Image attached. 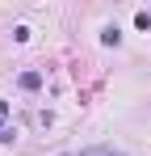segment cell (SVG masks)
<instances>
[{
  "label": "cell",
  "mask_w": 151,
  "mask_h": 156,
  "mask_svg": "<svg viewBox=\"0 0 151 156\" xmlns=\"http://www.w3.org/2000/svg\"><path fill=\"white\" fill-rule=\"evenodd\" d=\"M21 89H42V72H21Z\"/></svg>",
  "instance_id": "cell-1"
},
{
  "label": "cell",
  "mask_w": 151,
  "mask_h": 156,
  "mask_svg": "<svg viewBox=\"0 0 151 156\" xmlns=\"http://www.w3.org/2000/svg\"><path fill=\"white\" fill-rule=\"evenodd\" d=\"M80 156H126V152H113V148H84Z\"/></svg>",
  "instance_id": "cell-2"
},
{
  "label": "cell",
  "mask_w": 151,
  "mask_h": 156,
  "mask_svg": "<svg viewBox=\"0 0 151 156\" xmlns=\"http://www.w3.org/2000/svg\"><path fill=\"white\" fill-rule=\"evenodd\" d=\"M4 118H8V101H0V122H4ZM0 139H4V135H0Z\"/></svg>",
  "instance_id": "cell-4"
},
{
  "label": "cell",
  "mask_w": 151,
  "mask_h": 156,
  "mask_svg": "<svg viewBox=\"0 0 151 156\" xmlns=\"http://www.w3.org/2000/svg\"><path fill=\"white\" fill-rule=\"evenodd\" d=\"M101 42H105V47H118V42H122V34H118V30H105V34H101Z\"/></svg>",
  "instance_id": "cell-3"
}]
</instances>
